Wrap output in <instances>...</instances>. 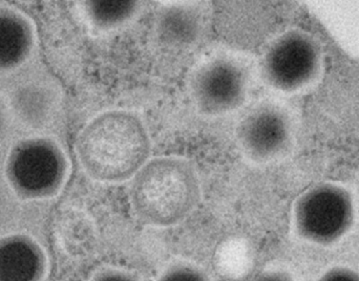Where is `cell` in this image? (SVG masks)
<instances>
[{"instance_id": "6da1fadb", "label": "cell", "mask_w": 359, "mask_h": 281, "mask_svg": "<svg viewBox=\"0 0 359 281\" xmlns=\"http://www.w3.org/2000/svg\"><path fill=\"white\" fill-rule=\"evenodd\" d=\"M149 147L142 122L128 111H114L86 126L78 139L77 152L90 177L117 183L134 177L147 164Z\"/></svg>"}, {"instance_id": "7a4b0ae2", "label": "cell", "mask_w": 359, "mask_h": 281, "mask_svg": "<svg viewBox=\"0 0 359 281\" xmlns=\"http://www.w3.org/2000/svg\"><path fill=\"white\" fill-rule=\"evenodd\" d=\"M200 196L192 167L177 158H158L147 163L133 179L130 202L141 221L168 227L183 221Z\"/></svg>"}, {"instance_id": "3957f363", "label": "cell", "mask_w": 359, "mask_h": 281, "mask_svg": "<svg viewBox=\"0 0 359 281\" xmlns=\"http://www.w3.org/2000/svg\"><path fill=\"white\" fill-rule=\"evenodd\" d=\"M294 217L302 238L316 244H332L351 228L353 203L344 188L322 184L308 190L297 200Z\"/></svg>"}, {"instance_id": "277c9868", "label": "cell", "mask_w": 359, "mask_h": 281, "mask_svg": "<svg viewBox=\"0 0 359 281\" xmlns=\"http://www.w3.org/2000/svg\"><path fill=\"white\" fill-rule=\"evenodd\" d=\"M6 175L17 194L40 200L59 191L67 175V162L61 150L50 142L27 141L13 150Z\"/></svg>"}, {"instance_id": "5b68a950", "label": "cell", "mask_w": 359, "mask_h": 281, "mask_svg": "<svg viewBox=\"0 0 359 281\" xmlns=\"http://www.w3.org/2000/svg\"><path fill=\"white\" fill-rule=\"evenodd\" d=\"M320 65L318 43L308 34L290 31L283 35L266 56L265 71L272 85L297 90L313 81Z\"/></svg>"}, {"instance_id": "8992f818", "label": "cell", "mask_w": 359, "mask_h": 281, "mask_svg": "<svg viewBox=\"0 0 359 281\" xmlns=\"http://www.w3.org/2000/svg\"><path fill=\"white\" fill-rule=\"evenodd\" d=\"M245 78L236 64L217 60L196 73L192 92L205 113L223 114L236 109L245 95Z\"/></svg>"}, {"instance_id": "52a82bcc", "label": "cell", "mask_w": 359, "mask_h": 281, "mask_svg": "<svg viewBox=\"0 0 359 281\" xmlns=\"http://www.w3.org/2000/svg\"><path fill=\"white\" fill-rule=\"evenodd\" d=\"M289 132L286 116L274 107H265L245 119L240 128V141L249 156L255 160H268L284 149Z\"/></svg>"}, {"instance_id": "ba28073f", "label": "cell", "mask_w": 359, "mask_h": 281, "mask_svg": "<svg viewBox=\"0 0 359 281\" xmlns=\"http://www.w3.org/2000/svg\"><path fill=\"white\" fill-rule=\"evenodd\" d=\"M46 257L37 242L25 235L0 240V281H42Z\"/></svg>"}, {"instance_id": "9c48e42d", "label": "cell", "mask_w": 359, "mask_h": 281, "mask_svg": "<svg viewBox=\"0 0 359 281\" xmlns=\"http://www.w3.org/2000/svg\"><path fill=\"white\" fill-rule=\"evenodd\" d=\"M29 23L14 12H0V69L18 64L31 48Z\"/></svg>"}, {"instance_id": "30bf717a", "label": "cell", "mask_w": 359, "mask_h": 281, "mask_svg": "<svg viewBox=\"0 0 359 281\" xmlns=\"http://www.w3.org/2000/svg\"><path fill=\"white\" fill-rule=\"evenodd\" d=\"M90 4V15L101 25L119 22L126 19L135 8L132 1H94Z\"/></svg>"}, {"instance_id": "8fae6325", "label": "cell", "mask_w": 359, "mask_h": 281, "mask_svg": "<svg viewBox=\"0 0 359 281\" xmlns=\"http://www.w3.org/2000/svg\"><path fill=\"white\" fill-rule=\"evenodd\" d=\"M157 281H210L208 276L196 266L178 263L160 275Z\"/></svg>"}, {"instance_id": "7c38bea8", "label": "cell", "mask_w": 359, "mask_h": 281, "mask_svg": "<svg viewBox=\"0 0 359 281\" xmlns=\"http://www.w3.org/2000/svg\"><path fill=\"white\" fill-rule=\"evenodd\" d=\"M166 22V32L168 34L172 33L175 37L182 39L185 35L189 33V20L183 16H172L168 18Z\"/></svg>"}, {"instance_id": "4fadbf2b", "label": "cell", "mask_w": 359, "mask_h": 281, "mask_svg": "<svg viewBox=\"0 0 359 281\" xmlns=\"http://www.w3.org/2000/svg\"><path fill=\"white\" fill-rule=\"evenodd\" d=\"M318 281H359V274L346 268H337L327 272Z\"/></svg>"}, {"instance_id": "5bb4252c", "label": "cell", "mask_w": 359, "mask_h": 281, "mask_svg": "<svg viewBox=\"0 0 359 281\" xmlns=\"http://www.w3.org/2000/svg\"><path fill=\"white\" fill-rule=\"evenodd\" d=\"M90 281H139L133 274L120 270H105L95 275Z\"/></svg>"}, {"instance_id": "9a60e30c", "label": "cell", "mask_w": 359, "mask_h": 281, "mask_svg": "<svg viewBox=\"0 0 359 281\" xmlns=\"http://www.w3.org/2000/svg\"><path fill=\"white\" fill-rule=\"evenodd\" d=\"M252 281H293V280L288 274L273 271L261 274Z\"/></svg>"}]
</instances>
